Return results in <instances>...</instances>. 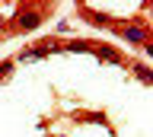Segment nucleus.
<instances>
[{
    "mask_svg": "<svg viewBox=\"0 0 153 137\" xmlns=\"http://www.w3.org/2000/svg\"><path fill=\"white\" fill-rule=\"evenodd\" d=\"M118 35H121L128 45H140V48L150 41V35H147V26H121V29H118Z\"/></svg>",
    "mask_w": 153,
    "mask_h": 137,
    "instance_id": "nucleus-1",
    "label": "nucleus"
},
{
    "mask_svg": "<svg viewBox=\"0 0 153 137\" xmlns=\"http://www.w3.org/2000/svg\"><path fill=\"white\" fill-rule=\"evenodd\" d=\"M42 19H45V16H42L38 10H32V7H29V10H19V19H16V26L29 32V29H35V26H38Z\"/></svg>",
    "mask_w": 153,
    "mask_h": 137,
    "instance_id": "nucleus-2",
    "label": "nucleus"
},
{
    "mask_svg": "<svg viewBox=\"0 0 153 137\" xmlns=\"http://www.w3.org/2000/svg\"><path fill=\"white\" fill-rule=\"evenodd\" d=\"M93 54H96L99 61H112V64H121V54H118L115 48H93Z\"/></svg>",
    "mask_w": 153,
    "mask_h": 137,
    "instance_id": "nucleus-3",
    "label": "nucleus"
},
{
    "mask_svg": "<svg viewBox=\"0 0 153 137\" xmlns=\"http://www.w3.org/2000/svg\"><path fill=\"white\" fill-rule=\"evenodd\" d=\"M64 51H80V54H86V51H93V45H86V41H70V45H64Z\"/></svg>",
    "mask_w": 153,
    "mask_h": 137,
    "instance_id": "nucleus-4",
    "label": "nucleus"
},
{
    "mask_svg": "<svg viewBox=\"0 0 153 137\" xmlns=\"http://www.w3.org/2000/svg\"><path fill=\"white\" fill-rule=\"evenodd\" d=\"M134 70H137V77H140L143 83H153V73H150L147 67H143V64H134Z\"/></svg>",
    "mask_w": 153,
    "mask_h": 137,
    "instance_id": "nucleus-5",
    "label": "nucleus"
},
{
    "mask_svg": "<svg viewBox=\"0 0 153 137\" xmlns=\"http://www.w3.org/2000/svg\"><path fill=\"white\" fill-rule=\"evenodd\" d=\"M13 67H16V61H3V64H0V80L10 77V73H13Z\"/></svg>",
    "mask_w": 153,
    "mask_h": 137,
    "instance_id": "nucleus-6",
    "label": "nucleus"
}]
</instances>
